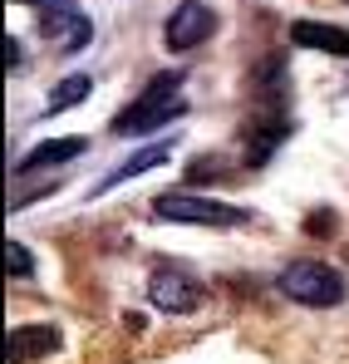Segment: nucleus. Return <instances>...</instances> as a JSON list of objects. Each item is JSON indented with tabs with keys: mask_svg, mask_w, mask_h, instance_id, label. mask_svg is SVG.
Returning <instances> with one entry per match:
<instances>
[{
	"mask_svg": "<svg viewBox=\"0 0 349 364\" xmlns=\"http://www.w3.org/2000/svg\"><path fill=\"white\" fill-rule=\"evenodd\" d=\"M182 79H187L182 69L148 79V89H143V94H138V99L114 119V133H118V138H138V133H153V128H168L173 119H182V114H187V104L177 99Z\"/></svg>",
	"mask_w": 349,
	"mask_h": 364,
	"instance_id": "obj_1",
	"label": "nucleus"
},
{
	"mask_svg": "<svg viewBox=\"0 0 349 364\" xmlns=\"http://www.w3.org/2000/svg\"><path fill=\"white\" fill-rule=\"evenodd\" d=\"M281 291L291 301L310 305V310H330V305H340L349 296V281L325 261H295V266L281 271Z\"/></svg>",
	"mask_w": 349,
	"mask_h": 364,
	"instance_id": "obj_2",
	"label": "nucleus"
},
{
	"mask_svg": "<svg viewBox=\"0 0 349 364\" xmlns=\"http://www.w3.org/2000/svg\"><path fill=\"white\" fill-rule=\"evenodd\" d=\"M153 212L163 222H187V227H241V222H251L246 207L217 202V197H192V192H163L153 202Z\"/></svg>",
	"mask_w": 349,
	"mask_h": 364,
	"instance_id": "obj_3",
	"label": "nucleus"
},
{
	"mask_svg": "<svg viewBox=\"0 0 349 364\" xmlns=\"http://www.w3.org/2000/svg\"><path fill=\"white\" fill-rule=\"evenodd\" d=\"M212 30H217L212 5H207V0H182L173 15H168V25H163V40H168V50H192V45H202Z\"/></svg>",
	"mask_w": 349,
	"mask_h": 364,
	"instance_id": "obj_4",
	"label": "nucleus"
},
{
	"mask_svg": "<svg viewBox=\"0 0 349 364\" xmlns=\"http://www.w3.org/2000/svg\"><path fill=\"white\" fill-rule=\"evenodd\" d=\"M148 301L158 305L163 315H192L202 305V291L182 276V271H153L148 276Z\"/></svg>",
	"mask_w": 349,
	"mask_h": 364,
	"instance_id": "obj_5",
	"label": "nucleus"
},
{
	"mask_svg": "<svg viewBox=\"0 0 349 364\" xmlns=\"http://www.w3.org/2000/svg\"><path fill=\"white\" fill-rule=\"evenodd\" d=\"M291 45H295V50H320V55H335V60H349V30H345V25L295 20V25H291Z\"/></svg>",
	"mask_w": 349,
	"mask_h": 364,
	"instance_id": "obj_6",
	"label": "nucleus"
},
{
	"mask_svg": "<svg viewBox=\"0 0 349 364\" xmlns=\"http://www.w3.org/2000/svg\"><path fill=\"white\" fill-rule=\"evenodd\" d=\"M89 153V138H55V143H35L20 163H15V173L20 178H30V173H45V168H59V163H74V158H84Z\"/></svg>",
	"mask_w": 349,
	"mask_h": 364,
	"instance_id": "obj_7",
	"label": "nucleus"
},
{
	"mask_svg": "<svg viewBox=\"0 0 349 364\" xmlns=\"http://www.w3.org/2000/svg\"><path fill=\"white\" fill-rule=\"evenodd\" d=\"M59 345V330L55 325H15L10 340H5V360L10 364H30L40 355H50Z\"/></svg>",
	"mask_w": 349,
	"mask_h": 364,
	"instance_id": "obj_8",
	"label": "nucleus"
},
{
	"mask_svg": "<svg viewBox=\"0 0 349 364\" xmlns=\"http://www.w3.org/2000/svg\"><path fill=\"white\" fill-rule=\"evenodd\" d=\"M45 35L59 40V55H79V50L94 40V25H89V15H79V10H55V15H45Z\"/></svg>",
	"mask_w": 349,
	"mask_h": 364,
	"instance_id": "obj_9",
	"label": "nucleus"
},
{
	"mask_svg": "<svg viewBox=\"0 0 349 364\" xmlns=\"http://www.w3.org/2000/svg\"><path fill=\"white\" fill-rule=\"evenodd\" d=\"M168 153H173V143H153V148H143V153H133L128 163H118L114 173H109V178L99 182V187H94V197H99V192H114L118 182H128V178H143V173H153L158 163H168Z\"/></svg>",
	"mask_w": 349,
	"mask_h": 364,
	"instance_id": "obj_10",
	"label": "nucleus"
},
{
	"mask_svg": "<svg viewBox=\"0 0 349 364\" xmlns=\"http://www.w3.org/2000/svg\"><path fill=\"white\" fill-rule=\"evenodd\" d=\"M89 89H94V79H89V74H69V79L59 84L55 94H50V104H45V119H55V114H64V109L84 104V99H89Z\"/></svg>",
	"mask_w": 349,
	"mask_h": 364,
	"instance_id": "obj_11",
	"label": "nucleus"
},
{
	"mask_svg": "<svg viewBox=\"0 0 349 364\" xmlns=\"http://www.w3.org/2000/svg\"><path fill=\"white\" fill-rule=\"evenodd\" d=\"M5 266H10V276H20V281H25V276H35V256L25 251V242H10V246H5Z\"/></svg>",
	"mask_w": 349,
	"mask_h": 364,
	"instance_id": "obj_12",
	"label": "nucleus"
},
{
	"mask_svg": "<svg viewBox=\"0 0 349 364\" xmlns=\"http://www.w3.org/2000/svg\"><path fill=\"white\" fill-rule=\"evenodd\" d=\"M305 232H310V237H320V232H335V217H330V212H315V217L305 222Z\"/></svg>",
	"mask_w": 349,
	"mask_h": 364,
	"instance_id": "obj_13",
	"label": "nucleus"
},
{
	"mask_svg": "<svg viewBox=\"0 0 349 364\" xmlns=\"http://www.w3.org/2000/svg\"><path fill=\"white\" fill-rule=\"evenodd\" d=\"M20 5H55V0H20Z\"/></svg>",
	"mask_w": 349,
	"mask_h": 364,
	"instance_id": "obj_14",
	"label": "nucleus"
}]
</instances>
